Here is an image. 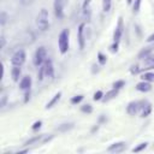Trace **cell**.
<instances>
[{
    "instance_id": "6da1fadb",
    "label": "cell",
    "mask_w": 154,
    "mask_h": 154,
    "mask_svg": "<svg viewBox=\"0 0 154 154\" xmlns=\"http://www.w3.org/2000/svg\"><path fill=\"white\" fill-rule=\"evenodd\" d=\"M123 31H124V22H123V17H119L118 18V23L116 25V30L113 32V45L111 46V52H117L118 51V47H119V41H120V37L123 35Z\"/></svg>"
},
{
    "instance_id": "7a4b0ae2",
    "label": "cell",
    "mask_w": 154,
    "mask_h": 154,
    "mask_svg": "<svg viewBox=\"0 0 154 154\" xmlns=\"http://www.w3.org/2000/svg\"><path fill=\"white\" fill-rule=\"evenodd\" d=\"M36 25L40 31H47L49 29V14L46 8H41L36 16Z\"/></svg>"
},
{
    "instance_id": "3957f363",
    "label": "cell",
    "mask_w": 154,
    "mask_h": 154,
    "mask_svg": "<svg viewBox=\"0 0 154 154\" xmlns=\"http://www.w3.org/2000/svg\"><path fill=\"white\" fill-rule=\"evenodd\" d=\"M70 30L69 29H64L58 37V47H59V52L61 54L67 53L69 51V46H70Z\"/></svg>"
},
{
    "instance_id": "277c9868",
    "label": "cell",
    "mask_w": 154,
    "mask_h": 154,
    "mask_svg": "<svg viewBox=\"0 0 154 154\" xmlns=\"http://www.w3.org/2000/svg\"><path fill=\"white\" fill-rule=\"evenodd\" d=\"M46 59H47V51L43 46H41L36 49V52L34 54V60H32L34 65L35 66H41L46 61Z\"/></svg>"
},
{
    "instance_id": "5b68a950",
    "label": "cell",
    "mask_w": 154,
    "mask_h": 154,
    "mask_svg": "<svg viewBox=\"0 0 154 154\" xmlns=\"http://www.w3.org/2000/svg\"><path fill=\"white\" fill-rule=\"evenodd\" d=\"M25 52L23 49H18L14 52V54L12 55L11 58V64L12 66H22L24 63H25Z\"/></svg>"
},
{
    "instance_id": "8992f818",
    "label": "cell",
    "mask_w": 154,
    "mask_h": 154,
    "mask_svg": "<svg viewBox=\"0 0 154 154\" xmlns=\"http://www.w3.org/2000/svg\"><path fill=\"white\" fill-rule=\"evenodd\" d=\"M67 4V0H54L53 8H54V14L58 19L64 18V8Z\"/></svg>"
},
{
    "instance_id": "52a82bcc",
    "label": "cell",
    "mask_w": 154,
    "mask_h": 154,
    "mask_svg": "<svg viewBox=\"0 0 154 154\" xmlns=\"http://www.w3.org/2000/svg\"><path fill=\"white\" fill-rule=\"evenodd\" d=\"M40 69L43 71V75L48 78H53L54 76V67H53V63L51 59H46V61L40 66Z\"/></svg>"
},
{
    "instance_id": "ba28073f",
    "label": "cell",
    "mask_w": 154,
    "mask_h": 154,
    "mask_svg": "<svg viewBox=\"0 0 154 154\" xmlns=\"http://www.w3.org/2000/svg\"><path fill=\"white\" fill-rule=\"evenodd\" d=\"M150 112H152V105H150V102H148L147 100L140 101V114H141V117L146 118V117H148L150 114Z\"/></svg>"
},
{
    "instance_id": "9c48e42d",
    "label": "cell",
    "mask_w": 154,
    "mask_h": 154,
    "mask_svg": "<svg viewBox=\"0 0 154 154\" xmlns=\"http://www.w3.org/2000/svg\"><path fill=\"white\" fill-rule=\"evenodd\" d=\"M82 12L87 20H90L91 18V0H84L82 5Z\"/></svg>"
},
{
    "instance_id": "30bf717a",
    "label": "cell",
    "mask_w": 154,
    "mask_h": 154,
    "mask_svg": "<svg viewBox=\"0 0 154 154\" xmlns=\"http://www.w3.org/2000/svg\"><path fill=\"white\" fill-rule=\"evenodd\" d=\"M84 28H85V24L84 23H81L79 26H78V43H79V49H84V46H85Z\"/></svg>"
},
{
    "instance_id": "8fae6325",
    "label": "cell",
    "mask_w": 154,
    "mask_h": 154,
    "mask_svg": "<svg viewBox=\"0 0 154 154\" xmlns=\"http://www.w3.org/2000/svg\"><path fill=\"white\" fill-rule=\"evenodd\" d=\"M126 112L129 116H135L140 112V101H131L126 106Z\"/></svg>"
},
{
    "instance_id": "7c38bea8",
    "label": "cell",
    "mask_w": 154,
    "mask_h": 154,
    "mask_svg": "<svg viewBox=\"0 0 154 154\" xmlns=\"http://www.w3.org/2000/svg\"><path fill=\"white\" fill-rule=\"evenodd\" d=\"M125 144H126L125 142H116V143H112L107 148V150L111 152V153H122L125 149V147H126Z\"/></svg>"
},
{
    "instance_id": "4fadbf2b",
    "label": "cell",
    "mask_w": 154,
    "mask_h": 154,
    "mask_svg": "<svg viewBox=\"0 0 154 154\" xmlns=\"http://www.w3.org/2000/svg\"><path fill=\"white\" fill-rule=\"evenodd\" d=\"M30 87H31V77L30 76H24L19 82V88L23 91H28V90H30Z\"/></svg>"
},
{
    "instance_id": "5bb4252c",
    "label": "cell",
    "mask_w": 154,
    "mask_h": 154,
    "mask_svg": "<svg viewBox=\"0 0 154 154\" xmlns=\"http://www.w3.org/2000/svg\"><path fill=\"white\" fill-rule=\"evenodd\" d=\"M136 90L141 91V93H147V91H150L152 90V84L150 82H147V81H141L140 83L136 84Z\"/></svg>"
},
{
    "instance_id": "9a60e30c",
    "label": "cell",
    "mask_w": 154,
    "mask_h": 154,
    "mask_svg": "<svg viewBox=\"0 0 154 154\" xmlns=\"http://www.w3.org/2000/svg\"><path fill=\"white\" fill-rule=\"evenodd\" d=\"M118 91H119V89H116V88L111 89L109 91H107V93L103 95V97H102V101H103V102H107V101H109V100L114 99V97L118 95Z\"/></svg>"
},
{
    "instance_id": "2e32d148",
    "label": "cell",
    "mask_w": 154,
    "mask_h": 154,
    "mask_svg": "<svg viewBox=\"0 0 154 154\" xmlns=\"http://www.w3.org/2000/svg\"><path fill=\"white\" fill-rule=\"evenodd\" d=\"M20 73H22L20 66H13V67H12V70H11V76H12V79H13L14 82L19 81Z\"/></svg>"
},
{
    "instance_id": "e0dca14e",
    "label": "cell",
    "mask_w": 154,
    "mask_h": 154,
    "mask_svg": "<svg viewBox=\"0 0 154 154\" xmlns=\"http://www.w3.org/2000/svg\"><path fill=\"white\" fill-rule=\"evenodd\" d=\"M60 97H61V91H58L52 99H51V101L49 102H47V105H46V109H48V108H52L59 100H60Z\"/></svg>"
},
{
    "instance_id": "ac0fdd59",
    "label": "cell",
    "mask_w": 154,
    "mask_h": 154,
    "mask_svg": "<svg viewBox=\"0 0 154 154\" xmlns=\"http://www.w3.org/2000/svg\"><path fill=\"white\" fill-rule=\"evenodd\" d=\"M43 136L45 135H36V136H34V137H31L30 140H28L25 143H24V146H29V144H35V143H38L42 138H43Z\"/></svg>"
},
{
    "instance_id": "d6986e66",
    "label": "cell",
    "mask_w": 154,
    "mask_h": 154,
    "mask_svg": "<svg viewBox=\"0 0 154 154\" xmlns=\"http://www.w3.org/2000/svg\"><path fill=\"white\" fill-rule=\"evenodd\" d=\"M142 81H147V82H154V72L153 71H146L142 76H141Z\"/></svg>"
},
{
    "instance_id": "ffe728a7",
    "label": "cell",
    "mask_w": 154,
    "mask_h": 154,
    "mask_svg": "<svg viewBox=\"0 0 154 154\" xmlns=\"http://www.w3.org/2000/svg\"><path fill=\"white\" fill-rule=\"evenodd\" d=\"M152 51H153V49H152L150 47L142 49V51L138 53V59H146L147 57H149V55L152 54Z\"/></svg>"
},
{
    "instance_id": "44dd1931",
    "label": "cell",
    "mask_w": 154,
    "mask_h": 154,
    "mask_svg": "<svg viewBox=\"0 0 154 154\" xmlns=\"http://www.w3.org/2000/svg\"><path fill=\"white\" fill-rule=\"evenodd\" d=\"M72 128H73V124H72V123H65V124L59 125V126L57 128V130L60 131V132H65V131H67V130H70V129H72Z\"/></svg>"
},
{
    "instance_id": "7402d4cb",
    "label": "cell",
    "mask_w": 154,
    "mask_h": 154,
    "mask_svg": "<svg viewBox=\"0 0 154 154\" xmlns=\"http://www.w3.org/2000/svg\"><path fill=\"white\" fill-rule=\"evenodd\" d=\"M101 1H102V11L109 12L111 6H112V0H101Z\"/></svg>"
},
{
    "instance_id": "603a6c76",
    "label": "cell",
    "mask_w": 154,
    "mask_h": 154,
    "mask_svg": "<svg viewBox=\"0 0 154 154\" xmlns=\"http://www.w3.org/2000/svg\"><path fill=\"white\" fill-rule=\"evenodd\" d=\"M147 142H144V143H140V146H137V147H135L134 149H132V152L134 153H138V152H141V150H143V149H146L147 148Z\"/></svg>"
},
{
    "instance_id": "cb8c5ba5",
    "label": "cell",
    "mask_w": 154,
    "mask_h": 154,
    "mask_svg": "<svg viewBox=\"0 0 154 154\" xmlns=\"http://www.w3.org/2000/svg\"><path fill=\"white\" fill-rule=\"evenodd\" d=\"M141 2H142V0H135V2H134V5H132V11H134V13H137V12L140 11Z\"/></svg>"
},
{
    "instance_id": "d4e9b609",
    "label": "cell",
    "mask_w": 154,
    "mask_h": 154,
    "mask_svg": "<svg viewBox=\"0 0 154 154\" xmlns=\"http://www.w3.org/2000/svg\"><path fill=\"white\" fill-rule=\"evenodd\" d=\"M97 60H99V63H100L101 65H103V64H106L107 58H106V55H103L101 52H99V53H97Z\"/></svg>"
},
{
    "instance_id": "484cf974",
    "label": "cell",
    "mask_w": 154,
    "mask_h": 154,
    "mask_svg": "<svg viewBox=\"0 0 154 154\" xmlns=\"http://www.w3.org/2000/svg\"><path fill=\"white\" fill-rule=\"evenodd\" d=\"M83 95H76V96H73L72 99H71V103L72 105H76V103H79L82 100H83Z\"/></svg>"
},
{
    "instance_id": "4316f807",
    "label": "cell",
    "mask_w": 154,
    "mask_h": 154,
    "mask_svg": "<svg viewBox=\"0 0 154 154\" xmlns=\"http://www.w3.org/2000/svg\"><path fill=\"white\" fill-rule=\"evenodd\" d=\"M102 97H103V93H102L101 90H97V91L94 94L93 100H94V101H99V100H102Z\"/></svg>"
},
{
    "instance_id": "83f0119b",
    "label": "cell",
    "mask_w": 154,
    "mask_h": 154,
    "mask_svg": "<svg viewBox=\"0 0 154 154\" xmlns=\"http://www.w3.org/2000/svg\"><path fill=\"white\" fill-rule=\"evenodd\" d=\"M81 111L84 112V113H91L93 112V107H91V105H83L81 107Z\"/></svg>"
},
{
    "instance_id": "f1b7e54d",
    "label": "cell",
    "mask_w": 154,
    "mask_h": 154,
    "mask_svg": "<svg viewBox=\"0 0 154 154\" xmlns=\"http://www.w3.org/2000/svg\"><path fill=\"white\" fill-rule=\"evenodd\" d=\"M124 84H125V82H124L123 79H120V81H116V82L113 83V88H116V89H122V88L124 87Z\"/></svg>"
},
{
    "instance_id": "f546056e",
    "label": "cell",
    "mask_w": 154,
    "mask_h": 154,
    "mask_svg": "<svg viewBox=\"0 0 154 154\" xmlns=\"http://www.w3.org/2000/svg\"><path fill=\"white\" fill-rule=\"evenodd\" d=\"M6 20H7V14H6L5 11H2L1 14H0V23H1V25H5Z\"/></svg>"
},
{
    "instance_id": "4dcf8cb0",
    "label": "cell",
    "mask_w": 154,
    "mask_h": 154,
    "mask_svg": "<svg viewBox=\"0 0 154 154\" xmlns=\"http://www.w3.org/2000/svg\"><path fill=\"white\" fill-rule=\"evenodd\" d=\"M41 125H42V122H41V120H37V122H35V123L32 124L31 129H32L34 131H36V130H38V129L41 128Z\"/></svg>"
},
{
    "instance_id": "1f68e13d",
    "label": "cell",
    "mask_w": 154,
    "mask_h": 154,
    "mask_svg": "<svg viewBox=\"0 0 154 154\" xmlns=\"http://www.w3.org/2000/svg\"><path fill=\"white\" fill-rule=\"evenodd\" d=\"M130 72H131L132 75H135V73H138V72H140V67H138V65H134V66H131V69H130Z\"/></svg>"
},
{
    "instance_id": "d6a6232c",
    "label": "cell",
    "mask_w": 154,
    "mask_h": 154,
    "mask_svg": "<svg viewBox=\"0 0 154 154\" xmlns=\"http://www.w3.org/2000/svg\"><path fill=\"white\" fill-rule=\"evenodd\" d=\"M5 102H6V95H5L4 90H2V91H1V102H0V106L4 107V106H5Z\"/></svg>"
},
{
    "instance_id": "836d02e7",
    "label": "cell",
    "mask_w": 154,
    "mask_h": 154,
    "mask_svg": "<svg viewBox=\"0 0 154 154\" xmlns=\"http://www.w3.org/2000/svg\"><path fill=\"white\" fill-rule=\"evenodd\" d=\"M147 41H148V42H152V41H154V32H153V34H152V35H150V36L147 38Z\"/></svg>"
},
{
    "instance_id": "e575fe53",
    "label": "cell",
    "mask_w": 154,
    "mask_h": 154,
    "mask_svg": "<svg viewBox=\"0 0 154 154\" xmlns=\"http://www.w3.org/2000/svg\"><path fill=\"white\" fill-rule=\"evenodd\" d=\"M20 1H22L24 5H28V4H31L34 0H20Z\"/></svg>"
},
{
    "instance_id": "d590c367",
    "label": "cell",
    "mask_w": 154,
    "mask_h": 154,
    "mask_svg": "<svg viewBox=\"0 0 154 154\" xmlns=\"http://www.w3.org/2000/svg\"><path fill=\"white\" fill-rule=\"evenodd\" d=\"M4 46H5V37L1 36V48H4Z\"/></svg>"
},
{
    "instance_id": "8d00e7d4",
    "label": "cell",
    "mask_w": 154,
    "mask_h": 154,
    "mask_svg": "<svg viewBox=\"0 0 154 154\" xmlns=\"http://www.w3.org/2000/svg\"><path fill=\"white\" fill-rule=\"evenodd\" d=\"M126 2H128L129 5H131V2H132V0H126Z\"/></svg>"
}]
</instances>
